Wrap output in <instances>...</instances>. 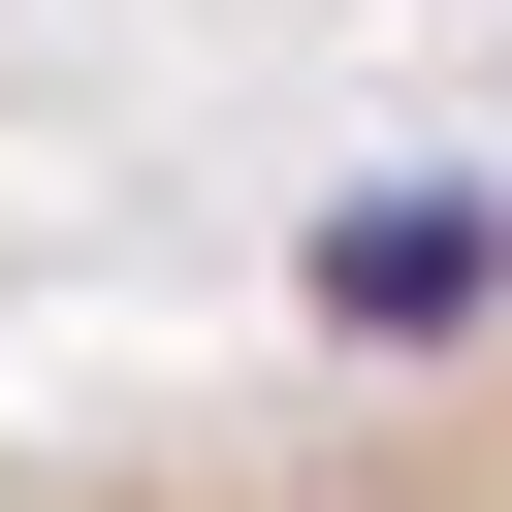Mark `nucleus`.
Segmentation results:
<instances>
[{"label":"nucleus","mask_w":512,"mask_h":512,"mask_svg":"<svg viewBox=\"0 0 512 512\" xmlns=\"http://www.w3.org/2000/svg\"><path fill=\"white\" fill-rule=\"evenodd\" d=\"M0 512H512V320L320 352V384H224V416H32Z\"/></svg>","instance_id":"nucleus-1"}]
</instances>
